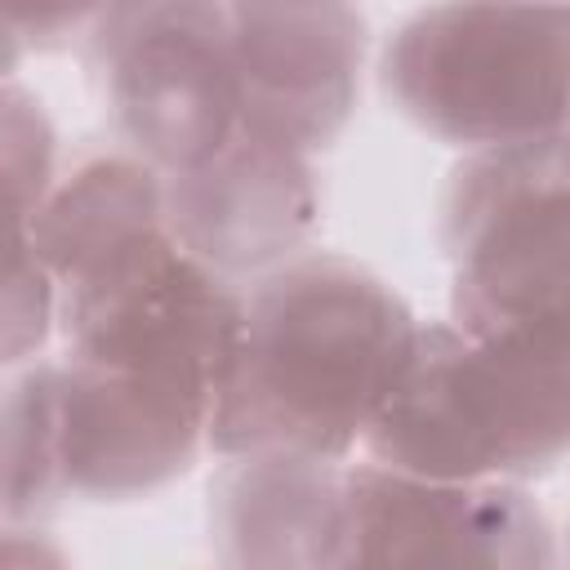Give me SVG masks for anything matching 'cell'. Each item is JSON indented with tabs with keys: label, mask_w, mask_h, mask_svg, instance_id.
<instances>
[{
	"label": "cell",
	"mask_w": 570,
	"mask_h": 570,
	"mask_svg": "<svg viewBox=\"0 0 570 570\" xmlns=\"http://www.w3.org/2000/svg\"><path fill=\"white\" fill-rule=\"evenodd\" d=\"M365 454L423 481L521 485L543 476L570 454V356L428 321Z\"/></svg>",
	"instance_id": "2"
},
{
	"label": "cell",
	"mask_w": 570,
	"mask_h": 570,
	"mask_svg": "<svg viewBox=\"0 0 570 570\" xmlns=\"http://www.w3.org/2000/svg\"><path fill=\"white\" fill-rule=\"evenodd\" d=\"M62 485L85 499H142L178 481L209 445L214 419L129 379L58 361Z\"/></svg>",
	"instance_id": "9"
},
{
	"label": "cell",
	"mask_w": 570,
	"mask_h": 570,
	"mask_svg": "<svg viewBox=\"0 0 570 570\" xmlns=\"http://www.w3.org/2000/svg\"><path fill=\"white\" fill-rule=\"evenodd\" d=\"M379 85L396 116L463 156L570 138V9H419L387 36Z\"/></svg>",
	"instance_id": "3"
},
{
	"label": "cell",
	"mask_w": 570,
	"mask_h": 570,
	"mask_svg": "<svg viewBox=\"0 0 570 570\" xmlns=\"http://www.w3.org/2000/svg\"><path fill=\"white\" fill-rule=\"evenodd\" d=\"M566 561H570V530H566Z\"/></svg>",
	"instance_id": "15"
},
{
	"label": "cell",
	"mask_w": 570,
	"mask_h": 570,
	"mask_svg": "<svg viewBox=\"0 0 570 570\" xmlns=\"http://www.w3.org/2000/svg\"><path fill=\"white\" fill-rule=\"evenodd\" d=\"M0 557H4V570H71L67 552H62L49 534L22 530V525H9V530H4Z\"/></svg>",
	"instance_id": "14"
},
{
	"label": "cell",
	"mask_w": 570,
	"mask_h": 570,
	"mask_svg": "<svg viewBox=\"0 0 570 570\" xmlns=\"http://www.w3.org/2000/svg\"><path fill=\"white\" fill-rule=\"evenodd\" d=\"M49 321H58V285L27 236H9L4 272V361L18 365L40 352Z\"/></svg>",
	"instance_id": "13"
},
{
	"label": "cell",
	"mask_w": 570,
	"mask_h": 570,
	"mask_svg": "<svg viewBox=\"0 0 570 570\" xmlns=\"http://www.w3.org/2000/svg\"><path fill=\"white\" fill-rule=\"evenodd\" d=\"M85 49L107 80V107L125 147L160 178L205 165L240 134L227 4H107Z\"/></svg>",
	"instance_id": "5"
},
{
	"label": "cell",
	"mask_w": 570,
	"mask_h": 570,
	"mask_svg": "<svg viewBox=\"0 0 570 570\" xmlns=\"http://www.w3.org/2000/svg\"><path fill=\"white\" fill-rule=\"evenodd\" d=\"M441 245L454 325L570 356V138L463 156Z\"/></svg>",
	"instance_id": "4"
},
{
	"label": "cell",
	"mask_w": 570,
	"mask_h": 570,
	"mask_svg": "<svg viewBox=\"0 0 570 570\" xmlns=\"http://www.w3.org/2000/svg\"><path fill=\"white\" fill-rule=\"evenodd\" d=\"M174 240L218 276H272L303 258L321 191L303 151L240 129L205 165L165 178Z\"/></svg>",
	"instance_id": "8"
},
{
	"label": "cell",
	"mask_w": 570,
	"mask_h": 570,
	"mask_svg": "<svg viewBox=\"0 0 570 570\" xmlns=\"http://www.w3.org/2000/svg\"><path fill=\"white\" fill-rule=\"evenodd\" d=\"M557 534L521 485L423 481L347 468L338 570H557Z\"/></svg>",
	"instance_id": "6"
},
{
	"label": "cell",
	"mask_w": 570,
	"mask_h": 570,
	"mask_svg": "<svg viewBox=\"0 0 570 570\" xmlns=\"http://www.w3.org/2000/svg\"><path fill=\"white\" fill-rule=\"evenodd\" d=\"M343 539V463L236 454L209 481V543L223 570H338Z\"/></svg>",
	"instance_id": "10"
},
{
	"label": "cell",
	"mask_w": 570,
	"mask_h": 570,
	"mask_svg": "<svg viewBox=\"0 0 570 570\" xmlns=\"http://www.w3.org/2000/svg\"><path fill=\"white\" fill-rule=\"evenodd\" d=\"M423 321L370 267L303 254L245 294L209 450L343 463L396 392Z\"/></svg>",
	"instance_id": "1"
},
{
	"label": "cell",
	"mask_w": 570,
	"mask_h": 570,
	"mask_svg": "<svg viewBox=\"0 0 570 570\" xmlns=\"http://www.w3.org/2000/svg\"><path fill=\"white\" fill-rule=\"evenodd\" d=\"M4 107V205H9V232L31 227V218L40 214V205L49 200L58 174V147H53V125L40 107V98H31L22 85L4 80L0 94Z\"/></svg>",
	"instance_id": "12"
},
{
	"label": "cell",
	"mask_w": 570,
	"mask_h": 570,
	"mask_svg": "<svg viewBox=\"0 0 570 570\" xmlns=\"http://www.w3.org/2000/svg\"><path fill=\"white\" fill-rule=\"evenodd\" d=\"M62 494L58 370L27 365L4 387V521H36Z\"/></svg>",
	"instance_id": "11"
},
{
	"label": "cell",
	"mask_w": 570,
	"mask_h": 570,
	"mask_svg": "<svg viewBox=\"0 0 570 570\" xmlns=\"http://www.w3.org/2000/svg\"><path fill=\"white\" fill-rule=\"evenodd\" d=\"M240 129L303 156L352 120L365 62V13L352 4H227Z\"/></svg>",
	"instance_id": "7"
}]
</instances>
